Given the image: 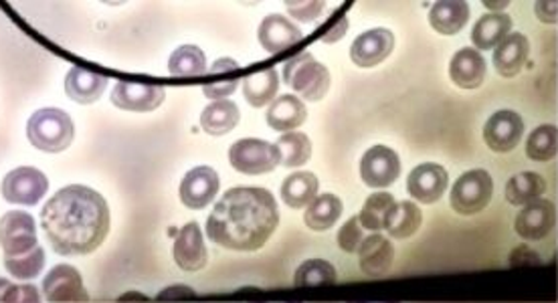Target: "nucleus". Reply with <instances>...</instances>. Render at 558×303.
I'll use <instances>...</instances> for the list:
<instances>
[{"instance_id": "nucleus-1", "label": "nucleus", "mask_w": 558, "mask_h": 303, "mask_svg": "<svg viewBox=\"0 0 558 303\" xmlns=\"http://www.w3.org/2000/svg\"><path fill=\"white\" fill-rule=\"evenodd\" d=\"M43 231L59 255H89L110 231V208L89 186L71 184L53 194L41 210Z\"/></svg>"}, {"instance_id": "nucleus-2", "label": "nucleus", "mask_w": 558, "mask_h": 303, "mask_svg": "<svg viewBox=\"0 0 558 303\" xmlns=\"http://www.w3.org/2000/svg\"><path fill=\"white\" fill-rule=\"evenodd\" d=\"M279 225L278 203L266 189L238 186L225 193L207 221L210 241L231 251L264 247Z\"/></svg>"}, {"instance_id": "nucleus-3", "label": "nucleus", "mask_w": 558, "mask_h": 303, "mask_svg": "<svg viewBox=\"0 0 558 303\" xmlns=\"http://www.w3.org/2000/svg\"><path fill=\"white\" fill-rule=\"evenodd\" d=\"M0 247L11 276L23 281L41 276L45 251L39 245L35 219L28 213L11 210L0 219Z\"/></svg>"}, {"instance_id": "nucleus-4", "label": "nucleus", "mask_w": 558, "mask_h": 303, "mask_svg": "<svg viewBox=\"0 0 558 303\" xmlns=\"http://www.w3.org/2000/svg\"><path fill=\"white\" fill-rule=\"evenodd\" d=\"M27 138L37 150H68L75 138V128L70 116L57 108H43L31 116L27 124Z\"/></svg>"}, {"instance_id": "nucleus-5", "label": "nucleus", "mask_w": 558, "mask_h": 303, "mask_svg": "<svg viewBox=\"0 0 558 303\" xmlns=\"http://www.w3.org/2000/svg\"><path fill=\"white\" fill-rule=\"evenodd\" d=\"M283 82L306 101H320L330 89V71L304 51L283 65Z\"/></svg>"}, {"instance_id": "nucleus-6", "label": "nucleus", "mask_w": 558, "mask_h": 303, "mask_svg": "<svg viewBox=\"0 0 558 303\" xmlns=\"http://www.w3.org/2000/svg\"><path fill=\"white\" fill-rule=\"evenodd\" d=\"M492 194H494V180L489 177L488 170L474 168L461 174L458 182L453 184L449 203L458 215L470 217L488 207Z\"/></svg>"}, {"instance_id": "nucleus-7", "label": "nucleus", "mask_w": 558, "mask_h": 303, "mask_svg": "<svg viewBox=\"0 0 558 303\" xmlns=\"http://www.w3.org/2000/svg\"><path fill=\"white\" fill-rule=\"evenodd\" d=\"M229 160L241 174L259 177L278 168L279 150L276 144H269L266 140H239L229 150Z\"/></svg>"}, {"instance_id": "nucleus-8", "label": "nucleus", "mask_w": 558, "mask_h": 303, "mask_svg": "<svg viewBox=\"0 0 558 303\" xmlns=\"http://www.w3.org/2000/svg\"><path fill=\"white\" fill-rule=\"evenodd\" d=\"M47 191H49V180L41 170L31 166L14 168L2 180V196L13 205L35 207L39 205V201Z\"/></svg>"}, {"instance_id": "nucleus-9", "label": "nucleus", "mask_w": 558, "mask_h": 303, "mask_svg": "<svg viewBox=\"0 0 558 303\" xmlns=\"http://www.w3.org/2000/svg\"><path fill=\"white\" fill-rule=\"evenodd\" d=\"M43 295L49 303H85L89 295L84 288L80 271L71 265H56L43 279Z\"/></svg>"}, {"instance_id": "nucleus-10", "label": "nucleus", "mask_w": 558, "mask_h": 303, "mask_svg": "<svg viewBox=\"0 0 558 303\" xmlns=\"http://www.w3.org/2000/svg\"><path fill=\"white\" fill-rule=\"evenodd\" d=\"M361 177L371 189H389L401 177L399 154L389 146H373L364 152Z\"/></svg>"}, {"instance_id": "nucleus-11", "label": "nucleus", "mask_w": 558, "mask_h": 303, "mask_svg": "<svg viewBox=\"0 0 558 303\" xmlns=\"http://www.w3.org/2000/svg\"><path fill=\"white\" fill-rule=\"evenodd\" d=\"M524 136V122L517 111L500 110L489 116L488 122L484 125V142L488 144L489 150L512 152L520 144Z\"/></svg>"}, {"instance_id": "nucleus-12", "label": "nucleus", "mask_w": 558, "mask_h": 303, "mask_svg": "<svg viewBox=\"0 0 558 303\" xmlns=\"http://www.w3.org/2000/svg\"><path fill=\"white\" fill-rule=\"evenodd\" d=\"M555 225H557L555 203L548 198H541L518 213L514 229L526 241H543L555 231Z\"/></svg>"}, {"instance_id": "nucleus-13", "label": "nucleus", "mask_w": 558, "mask_h": 303, "mask_svg": "<svg viewBox=\"0 0 558 303\" xmlns=\"http://www.w3.org/2000/svg\"><path fill=\"white\" fill-rule=\"evenodd\" d=\"M167 99V92L148 83L118 82L112 89V104L126 111H153Z\"/></svg>"}, {"instance_id": "nucleus-14", "label": "nucleus", "mask_w": 558, "mask_h": 303, "mask_svg": "<svg viewBox=\"0 0 558 303\" xmlns=\"http://www.w3.org/2000/svg\"><path fill=\"white\" fill-rule=\"evenodd\" d=\"M447 184H449V174H447L446 168L427 162V165H421L411 170V174L407 179V191L418 203L433 205L444 196Z\"/></svg>"}, {"instance_id": "nucleus-15", "label": "nucleus", "mask_w": 558, "mask_h": 303, "mask_svg": "<svg viewBox=\"0 0 558 303\" xmlns=\"http://www.w3.org/2000/svg\"><path fill=\"white\" fill-rule=\"evenodd\" d=\"M172 253H174L177 265L186 274H196L207 265L209 251L201 233V227L196 222H189L182 227L174 239Z\"/></svg>"}, {"instance_id": "nucleus-16", "label": "nucleus", "mask_w": 558, "mask_h": 303, "mask_svg": "<svg viewBox=\"0 0 558 303\" xmlns=\"http://www.w3.org/2000/svg\"><path fill=\"white\" fill-rule=\"evenodd\" d=\"M219 174L209 166H196L181 182V201L184 207L201 208L209 207L219 193Z\"/></svg>"}, {"instance_id": "nucleus-17", "label": "nucleus", "mask_w": 558, "mask_h": 303, "mask_svg": "<svg viewBox=\"0 0 558 303\" xmlns=\"http://www.w3.org/2000/svg\"><path fill=\"white\" fill-rule=\"evenodd\" d=\"M392 47H395V35L389 28H371L363 35H359L356 41L352 43L350 57L359 68H375L391 56Z\"/></svg>"}, {"instance_id": "nucleus-18", "label": "nucleus", "mask_w": 558, "mask_h": 303, "mask_svg": "<svg viewBox=\"0 0 558 303\" xmlns=\"http://www.w3.org/2000/svg\"><path fill=\"white\" fill-rule=\"evenodd\" d=\"M304 39L302 31L281 14H269L259 25V43L267 53L278 56Z\"/></svg>"}, {"instance_id": "nucleus-19", "label": "nucleus", "mask_w": 558, "mask_h": 303, "mask_svg": "<svg viewBox=\"0 0 558 303\" xmlns=\"http://www.w3.org/2000/svg\"><path fill=\"white\" fill-rule=\"evenodd\" d=\"M359 263H361V271L366 277H383L389 274L395 263V247L391 239L380 233L366 237L359 249Z\"/></svg>"}, {"instance_id": "nucleus-20", "label": "nucleus", "mask_w": 558, "mask_h": 303, "mask_svg": "<svg viewBox=\"0 0 558 303\" xmlns=\"http://www.w3.org/2000/svg\"><path fill=\"white\" fill-rule=\"evenodd\" d=\"M486 59L474 47L458 51L449 63V77L461 89H477L486 80Z\"/></svg>"}, {"instance_id": "nucleus-21", "label": "nucleus", "mask_w": 558, "mask_h": 303, "mask_svg": "<svg viewBox=\"0 0 558 303\" xmlns=\"http://www.w3.org/2000/svg\"><path fill=\"white\" fill-rule=\"evenodd\" d=\"M531 56V43L522 33H510L494 49V68L502 77H517Z\"/></svg>"}, {"instance_id": "nucleus-22", "label": "nucleus", "mask_w": 558, "mask_h": 303, "mask_svg": "<svg viewBox=\"0 0 558 303\" xmlns=\"http://www.w3.org/2000/svg\"><path fill=\"white\" fill-rule=\"evenodd\" d=\"M514 27L510 14L488 13L484 14L472 31V41L477 51H494L500 43L510 35Z\"/></svg>"}, {"instance_id": "nucleus-23", "label": "nucleus", "mask_w": 558, "mask_h": 303, "mask_svg": "<svg viewBox=\"0 0 558 303\" xmlns=\"http://www.w3.org/2000/svg\"><path fill=\"white\" fill-rule=\"evenodd\" d=\"M108 87V77L84 70V68H71L65 77V94L77 104H94Z\"/></svg>"}, {"instance_id": "nucleus-24", "label": "nucleus", "mask_w": 558, "mask_h": 303, "mask_svg": "<svg viewBox=\"0 0 558 303\" xmlns=\"http://www.w3.org/2000/svg\"><path fill=\"white\" fill-rule=\"evenodd\" d=\"M307 110L304 101L295 96H281L267 110V124L276 132H293L306 122Z\"/></svg>"}, {"instance_id": "nucleus-25", "label": "nucleus", "mask_w": 558, "mask_h": 303, "mask_svg": "<svg viewBox=\"0 0 558 303\" xmlns=\"http://www.w3.org/2000/svg\"><path fill=\"white\" fill-rule=\"evenodd\" d=\"M546 193V180L536 172H520L506 184V201L514 207H526L541 201Z\"/></svg>"}, {"instance_id": "nucleus-26", "label": "nucleus", "mask_w": 558, "mask_h": 303, "mask_svg": "<svg viewBox=\"0 0 558 303\" xmlns=\"http://www.w3.org/2000/svg\"><path fill=\"white\" fill-rule=\"evenodd\" d=\"M470 21L468 2H435L429 11V23L439 35H458Z\"/></svg>"}, {"instance_id": "nucleus-27", "label": "nucleus", "mask_w": 558, "mask_h": 303, "mask_svg": "<svg viewBox=\"0 0 558 303\" xmlns=\"http://www.w3.org/2000/svg\"><path fill=\"white\" fill-rule=\"evenodd\" d=\"M320 182L312 172H295L283 180L281 184V198L288 207L304 208L312 205V201L318 196Z\"/></svg>"}, {"instance_id": "nucleus-28", "label": "nucleus", "mask_w": 558, "mask_h": 303, "mask_svg": "<svg viewBox=\"0 0 558 303\" xmlns=\"http://www.w3.org/2000/svg\"><path fill=\"white\" fill-rule=\"evenodd\" d=\"M239 108L229 99L213 101L201 116V125L210 136H225L239 124Z\"/></svg>"}, {"instance_id": "nucleus-29", "label": "nucleus", "mask_w": 558, "mask_h": 303, "mask_svg": "<svg viewBox=\"0 0 558 303\" xmlns=\"http://www.w3.org/2000/svg\"><path fill=\"white\" fill-rule=\"evenodd\" d=\"M342 201L336 194H320L306 208L304 222L312 231H328L342 217Z\"/></svg>"}, {"instance_id": "nucleus-30", "label": "nucleus", "mask_w": 558, "mask_h": 303, "mask_svg": "<svg viewBox=\"0 0 558 303\" xmlns=\"http://www.w3.org/2000/svg\"><path fill=\"white\" fill-rule=\"evenodd\" d=\"M279 75L278 71L266 70L253 73L243 80V96L253 108H264L278 94Z\"/></svg>"}, {"instance_id": "nucleus-31", "label": "nucleus", "mask_w": 558, "mask_h": 303, "mask_svg": "<svg viewBox=\"0 0 558 303\" xmlns=\"http://www.w3.org/2000/svg\"><path fill=\"white\" fill-rule=\"evenodd\" d=\"M421 222H423L421 208L411 201H403L392 208L385 225V231L391 234V239H409L417 233Z\"/></svg>"}, {"instance_id": "nucleus-32", "label": "nucleus", "mask_w": 558, "mask_h": 303, "mask_svg": "<svg viewBox=\"0 0 558 303\" xmlns=\"http://www.w3.org/2000/svg\"><path fill=\"white\" fill-rule=\"evenodd\" d=\"M397 207V201L391 193H375L371 194L364 203L363 210L359 215V221L363 225L366 231L378 233L385 229L387 219L391 215L392 208Z\"/></svg>"}, {"instance_id": "nucleus-33", "label": "nucleus", "mask_w": 558, "mask_h": 303, "mask_svg": "<svg viewBox=\"0 0 558 303\" xmlns=\"http://www.w3.org/2000/svg\"><path fill=\"white\" fill-rule=\"evenodd\" d=\"M168 71L174 77H196L207 71V57L195 45H182L168 61Z\"/></svg>"}, {"instance_id": "nucleus-34", "label": "nucleus", "mask_w": 558, "mask_h": 303, "mask_svg": "<svg viewBox=\"0 0 558 303\" xmlns=\"http://www.w3.org/2000/svg\"><path fill=\"white\" fill-rule=\"evenodd\" d=\"M558 154L557 125H538L526 140V156L534 162H550Z\"/></svg>"}, {"instance_id": "nucleus-35", "label": "nucleus", "mask_w": 558, "mask_h": 303, "mask_svg": "<svg viewBox=\"0 0 558 303\" xmlns=\"http://www.w3.org/2000/svg\"><path fill=\"white\" fill-rule=\"evenodd\" d=\"M279 165L298 168L306 165L312 156V142L302 132H288L278 140Z\"/></svg>"}, {"instance_id": "nucleus-36", "label": "nucleus", "mask_w": 558, "mask_h": 303, "mask_svg": "<svg viewBox=\"0 0 558 303\" xmlns=\"http://www.w3.org/2000/svg\"><path fill=\"white\" fill-rule=\"evenodd\" d=\"M338 279L336 267L324 259H310L302 263L293 277L295 288H318V286H332Z\"/></svg>"}, {"instance_id": "nucleus-37", "label": "nucleus", "mask_w": 558, "mask_h": 303, "mask_svg": "<svg viewBox=\"0 0 558 303\" xmlns=\"http://www.w3.org/2000/svg\"><path fill=\"white\" fill-rule=\"evenodd\" d=\"M364 229L359 217H352L349 222L342 225L340 233H338V245L347 253H359V249L364 243Z\"/></svg>"}, {"instance_id": "nucleus-38", "label": "nucleus", "mask_w": 558, "mask_h": 303, "mask_svg": "<svg viewBox=\"0 0 558 303\" xmlns=\"http://www.w3.org/2000/svg\"><path fill=\"white\" fill-rule=\"evenodd\" d=\"M286 7H288V11H290L293 19H298L302 23L316 21L324 11V2H288Z\"/></svg>"}, {"instance_id": "nucleus-39", "label": "nucleus", "mask_w": 558, "mask_h": 303, "mask_svg": "<svg viewBox=\"0 0 558 303\" xmlns=\"http://www.w3.org/2000/svg\"><path fill=\"white\" fill-rule=\"evenodd\" d=\"M0 303H41L39 290L35 286H11Z\"/></svg>"}, {"instance_id": "nucleus-40", "label": "nucleus", "mask_w": 558, "mask_h": 303, "mask_svg": "<svg viewBox=\"0 0 558 303\" xmlns=\"http://www.w3.org/2000/svg\"><path fill=\"white\" fill-rule=\"evenodd\" d=\"M238 77H233V80H229V82L209 83V85H205V87H203V94L210 97V99H215V101H219V99H225V97L231 96V94L238 89Z\"/></svg>"}, {"instance_id": "nucleus-41", "label": "nucleus", "mask_w": 558, "mask_h": 303, "mask_svg": "<svg viewBox=\"0 0 558 303\" xmlns=\"http://www.w3.org/2000/svg\"><path fill=\"white\" fill-rule=\"evenodd\" d=\"M536 16L545 23H557L558 21V4L555 2H536Z\"/></svg>"}, {"instance_id": "nucleus-42", "label": "nucleus", "mask_w": 558, "mask_h": 303, "mask_svg": "<svg viewBox=\"0 0 558 303\" xmlns=\"http://www.w3.org/2000/svg\"><path fill=\"white\" fill-rule=\"evenodd\" d=\"M347 28H349V19L347 16H340L338 19V23H336L335 27L330 28L324 37H322V41L324 43H336L340 41L342 37H344V33H347Z\"/></svg>"}, {"instance_id": "nucleus-43", "label": "nucleus", "mask_w": 558, "mask_h": 303, "mask_svg": "<svg viewBox=\"0 0 558 303\" xmlns=\"http://www.w3.org/2000/svg\"><path fill=\"white\" fill-rule=\"evenodd\" d=\"M13 283L9 281V279H0V300H2V295L9 291V288H11Z\"/></svg>"}]
</instances>
